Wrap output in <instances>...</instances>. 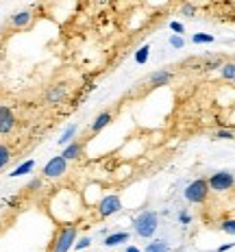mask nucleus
Segmentation results:
<instances>
[{
  "mask_svg": "<svg viewBox=\"0 0 235 252\" xmlns=\"http://www.w3.org/2000/svg\"><path fill=\"white\" fill-rule=\"evenodd\" d=\"M41 187V178H33V181L29 183V187L26 189H39Z\"/></svg>",
  "mask_w": 235,
  "mask_h": 252,
  "instance_id": "obj_29",
  "label": "nucleus"
},
{
  "mask_svg": "<svg viewBox=\"0 0 235 252\" xmlns=\"http://www.w3.org/2000/svg\"><path fill=\"white\" fill-rule=\"evenodd\" d=\"M220 230L227 235H235V220H224V222H220Z\"/></svg>",
  "mask_w": 235,
  "mask_h": 252,
  "instance_id": "obj_21",
  "label": "nucleus"
},
{
  "mask_svg": "<svg viewBox=\"0 0 235 252\" xmlns=\"http://www.w3.org/2000/svg\"><path fill=\"white\" fill-rule=\"evenodd\" d=\"M233 246H235V244H222V246H220V248H218L216 252H227V250H231Z\"/></svg>",
  "mask_w": 235,
  "mask_h": 252,
  "instance_id": "obj_30",
  "label": "nucleus"
},
{
  "mask_svg": "<svg viewBox=\"0 0 235 252\" xmlns=\"http://www.w3.org/2000/svg\"><path fill=\"white\" fill-rule=\"evenodd\" d=\"M31 22H33V11L31 9H22V11H15L11 15V20H9V24L13 26V29H26Z\"/></svg>",
  "mask_w": 235,
  "mask_h": 252,
  "instance_id": "obj_8",
  "label": "nucleus"
},
{
  "mask_svg": "<svg viewBox=\"0 0 235 252\" xmlns=\"http://www.w3.org/2000/svg\"><path fill=\"white\" fill-rule=\"evenodd\" d=\"M33 167H35V161H33V159H29V161H24V163H20L9 176H11V178H18V176L31 174V172H33Z\"/></svg>",
  "mask_w": 235,
  "mask_h": 252,
  "instance_id": "obj_14",
  "label": "nucleus"
},
{
  "mask_svg": "<svg viewBox=\"0 0 235 252\" xmlns=\"http://www.w3.org/2000/svg\"><path fill=\"white\" fill-rule=\"evenodd\" d=\"M179 222L183 224V226H187V224L192 222V215L187 213V211H181V213H179Z\"/></svg>",
  "mask_w": 235,
  "mask_h": 252,
  "instance_id": "obj_27",
  "label": "nucleus"
},
{
  "mask_svg": "<svg viewBox=\"0 0 235 252\" xmlns=\"http://www.w3.org/2000/svg\"><path fill=\"white\" fill-rule=\"evenodd\" d=\"M144 252H170V246H168V241H164V239H155L146 246Z\"/></svg>",
  "mask_w": 235,
  "mask_h": 252,
  "instance_id": "obj_16",
  "label": "nucleus"
},
{
  "mask_svg": "<svg viewBox=\"0 0 235 252\" xmlns=\"http://www.w3.org/2000/svg\"><path fill=\"white\" fill-rule=\"evenodd\" d=\"M129 241V233H111L104 237V246H120Z\"/></svg>",
  "mask_w": 235,
  "mask_h": 252,
  "instance_id": "obj_15",
  "label": "nucleus"
},
{
  "mask_svg": "<svg viewBox=\"0 0 235 252\" xmlns=\"http://www.w3.org/2000/svg\"><path fill=\"white\" fill-rule=\"evenodd\" d=\"M9 161H11V148L7 144H0V172L9 165Z\"/></svg>",
  "mask_w": 235,
  "mask_h": 252,
  "instance_id": "obj_17",
  "label": "nucleus"
},
{
  "mask_svg": "<svg viewBox=\"0 0 235 252\" xmlns=\"http://www.w3.org/2000/svg\"><path fill=\"white\" fill-rule=\"evenodd\" d=\"M76 133H78V126H76V124H70V126H67V128L64 130V135L59 137V146H64V148H66L67 144H72V141H74V137H76Z\"/></svg>",
  "mask_w": 235,
  "mask_h": 252,
  "instance_id": "obj_13",
  "label": "nucleus"
},
{
  "mask_svg": "<svg viewBox=\"0 0 235 252\" xmlns=\"http://www.w3.org/2000/svg\"><path fill=\"white\" fill-rule=\"evenodd\" d=\"M157 228H159V215L155 211H142L133 218V230L137 237L150 239L157 233Z\"/></svg>",
  "mask_w": 235,
  "mask_h": 252,
  "instance_id": "obj_2",
  "label": "nucleus"
},
{
  "mask_svg": "<svg viewBox=\"0 0 235 252\" xmlns=\"http://www.w3.org/2000/svg\"><path fill=\"white\" fill-rule=\"evenodd\" d=\"M148 57H150V46H142V48L135 52V61H137L139 65H144V63L148 61Z\"/></svg>",
  "mask_w": 235,
  "mask_h": 252,
  "instance_id": "obj_19",
  "label": "nucleus"
},
{
  "mask_svg": "<svg viewBox=\"0 0 235 252\" xmlns=\"http://www.w3.org/2000/svg\"><path fill=\"white\" fill-rule=\"evenodd\" d=\"M216 139H233V133L231 130L220 128V130H216Z\"/></svg>",
  "mask_w": 235,
  "mask_h": 252,
  "instance_id": "obj_26",
  "label": "nucleus"
},
{
  "mask_svg": "<svg viewBox=\"0 0 235 252\" xmlns=\"http://www.w3.org/2000/svg\"><path fill=\"white\" fill-rule=\"evenodd\" d=\"M220 76L224 81H233L235 83V63H224L220 67Z\"/></svg>",
  "mask_w": 235,
  "mask_h": 252,
  "instance_id": "obj_18",
  "label": "nucleus"
},
{
  "mask_svg": "<svg viewBox=\"0 0 235 252\" xmlns=\"http://www.w3.org/2000/svg\"><path fill=\"white\" fill-rule=\"evenodd\" d=\"M222 65H224L222 59H209V61L205 63V70H220Z\"/></svg>",
  "mask_w": 235,
  "mask_h": 252,
  "instance_id": "obj_22",
  "label": "nucleus"
},
{
  "mask_svg": "<svg viewBox=\"0 0 235 252\" xmlns=\"http://www.w3.org/2000/svg\"><path fill=\"white\" fill-rule=\"evenodd\" d=\"M124 252H142V250L135 248V246H127V248H124Z\"/></svg>",
  "mask_w": 235,
  "mask_h": 252,
  "instance_id": "obj_31",
  "label": "nucleus"
},
{
  "mask_svg": "<svg viewBox=\"0 0 235 252\" xmlns=\"http://www.w3.org/2000/svg\"><path fill=\"white\" fill-rule=\"evenodd\" d=\"M181 11L185 13L187 18H192V15L196 13V7H194V4H183V7H181Z\"/></svg>",
  "mask_w": 235,
  "mask_h": 252,
  "instance_id": "obj_28",
  "label": "nucleus"
},
{
  "mask_svg": "<svg viewBox=\"0 0 235 252\" xmlns=\"http://www.w3.org/2000/svg\"><path fill=\"white\" fill-rule=\"evenodd\" d=\"M170 46H172V48H183V46H185V39L179 37V35H172V37H170Z\"/></svg>",
  "mask_w": 235,
  "mask_h": 252,
  "instance_id": "obj_24",
  "label": "nucleus"
},
{
  "mask_svg": "<svg viewBox=\"0 0 235 252\" xmlns=\"http://www.w3.org/2000/svg\"><path fill=\"white\" fill-rule=\"evenodd\" d=\"M66 170H67V161L61 155H57V157H52L48 163L44 165L41 176H44V178H61L66 174Z\"/></svg>",
  "mask_w": 235,
  "mask_h": 252,
  "instance_id": "obj_6",
  "label": "nucleus"
},
{
  "mask_svg": "<svg viewBox=\"0 0 235 252\" xmlns=\"http://www.w3.org/2000/svg\"><path fill=\"white\" fill-rule=\"evenodd\" d=\"M13 128H15V115L11 107L0 104V135H9Z\"/></svg>",
  "mask_w": 235,
  "mask_h": 252,
  "instance_id": "obj_7",
  "label": "nucleus"
},
{
  "mask_svg": "<svg viewBox=\"0 0 235 252\" xmlns=\"http://www.w3.org/2000/svg\"><path fill=\"white\" fill-rule=\"evenodd\" d=\"M170 29L174 31V33L179 35V37H181V35H185V26H183L181 22H170Z\"/></svg>",
  "mask_w": 235,
  "mask_h": 252,
  "instance_id": "obj_25",
  "label": "nucleus"
},
{
  "mask_svg": "<svg viewBox=\"0 0 235 252\" xmlns=\"http://www.w3.org/2000/svg\"><path fill=\"white\" fill-rule=\"evenodd\" d=\"M207 185H209V191H229L233 185H235V174L233 172H216V174H211L207 178Z\"/></svg>",
  "mask_w": 235,
  "mask_h": 252,
  "instance_id": "obj_5",
  "label": "nucleus"
},
{
  "mask_svg": "<svg viewBox=\"0 0 235 252\" xmlns=\"http://www.w3.org/2000/svg\"><path fill=\"white\" fill-rule=\"evenodd\" d=\"M118 211H122V200H120L118 193H107L104 198H101V202L96 204V213L98 218H111Z\"/></svg>",
  "mask_w": 235,
  "mask_h": 252,
  "instance_id": "obj_4",
  "label": "nucleus"
},
{
  "mask_svg": "<svg viewBox=\"0 0 235 252\" xmlns=\"http://www.w3.org/2000/svg\"><path fill=\"white\" fill-rule=\"evenodd\" d=\"M83 141H72V144H67L66 148H64V152H61V157H64L66 161H74V159H78V157L83 155Z\"/></svg>",
  "mask_w": 235,
  "mask_h": 252,
  "instance_id": "obj_11",
  "label": "nucleus"
},
{
  "mask_svg": "<svg viewBox=\"0 0 235 252\" xmlns=\"http://www.w3.org/2000/svg\"><path fill=\"white\" fill-rule=\"evenodd\" d=\"M111 120H113L111 111H102L101 115H96V120H94L92 126H90V130L92 133H101L102 128H107V126L111 124Z\"/></svg>",
  "mask_w": 235,
  "mask_h": 252,
  "instance_id": "obj_12",
  "label": "nucleus"
},
{
  "mask_svg": "<svg viewBox=\"0 0 235 252\" xmlns=\"http://www.w3.org/2000/svg\"><path fill=\"white\" fill-rule=\"evenodd\" d=\"M213 39H216V37H213V35H207V33H196L194 37H192L194 44H211Z\"/></svg>",
  "mask_w": 235,
  "mask_h": 252,
  "instance_id": "obj_20",
  "label": "nucleus"
},
{
  "mask_svg": "<svg viewBox=\"0 0 235 252\" xmlns=\"http://www.w3.org/2000/svg\"><path fill=\"white\" fill-rule=\"evenodd\" d=\"M76 237H78V226H74V224L59 226L55 233V237H52L50 252H70L76 244Z\"/></svg>",
  "mask_w": 235,
  "mask_h": 252,
  "instance_id": "obj_1",
  "label": "nucleus"
},
{
  "mask_svg": "<svg viewBox=\"0 0 235 252\" xmlns=\"http://www.w3.org/2000/svg\"><path fill=\"white\" fill-rule=\"evenodd\" d=\"M67 96V87L66 85H52L46 92V102L48 104H61Z\"/></svg>",
  "mask_w": 235,
  "mask_h": 252,
  "instance_id": "obj_9",
  "label": "nucleus"
},
{
  "mask_svg": "<svg viewBox=\"0 0 235 252\" xmlns=\"http://www.w3.org/2000/svg\"><path fill=\"white\" fill-rule=\"evenodd\" d=\"M170 81H172V72H168V70H157V72H153V74L148 76V83H150V87L153 89L166 87Z\"/></svg>",
  "mask_w": 235,
  "mask_h": 252,
  "instance_id": "obj_10",
  "label": "nucleus"
},
{
  "mask_svg": "<svg viewBox=\"0 0 235 252\" xmlns=\"http://www.w3.org/2000/svg\"><path fill=\"white\" fill-rule=\"evenodd\" d=\"M183 196H185V200L192 202V204H202V202H207V198H209L207 178H196V181H192L190 185L185 187Z\"/></svg>",
  "mask_w": 235,
  "mask_h": 252,
  "instance_id": "obj_3",
  "label": "nucleus"
},
{
  "mask_svg": "<svg viewBox=\"0 0 235 252\" xmlns=\"http://www.w3.org/2000/svg\"><path fill=\"white\" fill-rule=\"evenodd\" d=\"M90 244H92V239L90 237H81L74 244V250H85V248H90Z\"/></svg>",
  "mask_w": 235,
  "mask_h": 252,
  "instance_id": "obj_23",
  "label": "nucleus"
}]
</instances>
